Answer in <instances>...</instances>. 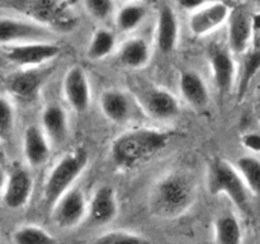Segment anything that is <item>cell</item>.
<instances>
[{
    "mask_svg": "<svg viewBox=\"0 0 260 244\" xmlns=\"http://www.w3.org/2000/svg\"><path fill=\"white\" fill-rule=\"evenodd\" d=\"M207 186L212 196L223 195L240 211H250V192L239 170L228 160L215 159L210 163Z\"/></svg>",
    "mask_w": 260,
    "mask_h": 244,
    "instance_id": "277c9868",
    "label": "cell"
},
{
    "mask_svg": "<svg viewBox=\"0 0 260 244\" xmlns=\"http://www.w3.org/2000/svg\"><path fill=\"white\" fill-rule=\"evenodd\" d=\"M259 40H260V38H259Z\"/></svg>",
    "mask_w": 260,
    "mask_h": 244,
    "instance_id": "74e56055",
    "label": "cell"
},
{
    "mask_svg": "<svg viewBox=\"0 0 260 244\" xmlns=\"http://www.w3.org/2000/svg\"><path fill=\"white\" fill-rule=\"evenodd\" d=\"M89 163V152L84 146H76L66 152L50 170L43 186V202L52 208L58 198L74 187Z\"/></svg>",
    "mask_w": 260,
    "mask_h": 244,
    "instance_id": "3957f363",
    "label": "cell"
},
{
    "mask_svg": "<svg viewBox=\"0 0 260 244\" xmlns=\"http://www.w3.org/2000/svg\"><path fill=\"white\" fill-rule=\"evenodd\" d=\"M118 214L117 193L111 186L96 188L88 205V218L95 226H103L113 221Z\"/></svg>",
    "mask_w": 260,
    "mask_h": 244,
    "instance_id": "2e32d148",
    "label": "cell"
},
{
    "mask_svg": "<svg viewBox=\"0 0 260 244\" xmlns=\"http://www.w3.org/2000/svg\"><path fill=\"white\" fill-rule=\"evenodd\" d=\"M243 145L251 152L260 154V134L259 132H248L241 139Z\"/></svg>",
    "mask_w": 260,
    "mask_h": 244,
    "instance_id": "1f68e13d",
    "label": "cell"
},
{
    "mask_svg": "<svg viewBox=\"0 0 260 244\" xmlns=\"http://www.w3.org/2000/svg\"><path fill=\"white\" fill-rule=\"evenodd\" d=\"M102 113L114 124H124L131 117L132 104L129 97L118 89H107L99 98Z\"/></svg>",
    "mask_w": 260,
    "mask_h": 244,
    "instance_id": "d6986e66",
    "label": "cell"
},
{
    "mask_svg": "<svg viewBox=\"0 0 260 244\" xmlns=\"http://www.w3.org/2000/svg\"><path fill=\"white\" fill-rule=\"evenodd\" d=\"M134 93L142 111L151 118L167 121L179 114V102L167 89L151 84L136 86Z\"/></svg>",
    "mask_w": 260,
    "mask_h": 244,
    "instance_id": "ba28073f",
    "label": "cell"
},
{
    "mask_svg": "<svg viewBox=\"0 0 260 244\" xmlns=\"http://www.w3.org/2000/svg\"><path fill=\"white\" fill-rule=\"evenodd\" d=\"M52 29L27 18L0 17V45L15 46L29 42L53 41Z\"/></svg>",
    "mask_w": 260,
    "mask_h": 244,
    "instance_id": "8992f818",
    "label": "cell"
},
{
    "mask_svg": "<svg viewBox=\"0 0 260 244\" xmlns=\"http://www.w3.org/2000/svg\"><path fill=\"white\" fill-rule=\"evenodd\" d=\"M253 28L254 32H260V13L253 15Z\"/></svg>",
    "mask_w": 260,
    "mask_h": 244,
    "instance_id": "e575fe53",
    "label": "cell"
},
{
    "mask_svg": "<svg viewBox=\"0 0 260 244\" xmlns=\"http://www.w3.org/2000/svg\"><path fill=\"white\" fill-rule=\"evenodd\" d=\"M231 9L223 2H211L192 13L189 18V30L196 37L211 35L228 23Z\"/></svg>",
    "mask_w": 260,
    "mask_h": 244,
    "instance_id": "7c38bea8",
    "label": "cell"
},
{
    "mask_svg": "<svg viewBox=\"0 0 260 244\" xmlns=\"http://www.w3.org/2000/svg\"><path fill=\"white\" fill-rule=\"evenodd\" d=\"M91 244H152L151 240L140 234L124 230L107 231Z\"/></svg>",
    "mask_w": 260,
    "mask_h": 244,
    "instance_id": "f1b7e54d",
    "label": "cell"
},
{
    "mask_svg": "<svg viewBox=\"0 0 260 244\" xmlns=\"http://www.w3.org/2000/svg\"><path fill=\"white\" fill-rule=\"evenodd\" d=\"M63 96L75 112L83 113L90 106V84L86 73L80 66H73L63 78Z\"/></svg>",
    "mask_w": 260,
    "mask_h": 244,
    "instance_id": "9a60e30c",
    "label": "cell"
},
{
    "mask_svg": "<svg viewBox=\"0 0 260 244\" xmlns=\"http://www.w3.org/2000/svg\"><path fill=\"white\" fill-rule=\"evenodd\" d=\"M53 221L57 226L70 229L79 225L80 221L88 215V202L84 192L79 187H73L61 196L52 208Z\"/></svg>",
    "mask_w": 260,
    "mask_h": 244,
    "instance_id": "8fae6325",
    "label": "cell"
},
{
    "mask_svg": "<svg viewBox=\"0 0 260 244\" xmlns=\"http://www.w3.org/2000/svg\"><path fill=\"white\" fill-rule=\"evenodd\" d=\"M14 244H57V239L37 225L19 226L13 233Z\"/></svg>",
    "mask_w": 260,
    "mask_h": 244,
    "instance_id": "4316f807",
    "label": "cell"
},
{
    "mask_svg": "<svg viewBox=\"0 0 260 244\" xmlns=\"http://www.w3.org/2000/svg\"><path fill=\"white\" fill-rule=\"evenodd\" d=\"M157 48L162 53H172L179 40V24L174 10L165 5L157 15L156 32H155Z\"/></svg>",
    "mask_w": 260,
    "mask_h": 244,
    "instance_id": "ac0fdd59",
    "label": "cell"
},
{
    "mask_svg": "<svg viewBox=\"0 0 260 244\" xmlns=\"http://www.w3.org/2000/svg\"><path fill=\"white\" fill-rule=\"evenodd\" d=\"M23 154L30 167H41L51 155V142L43 132L42 127L30 125L25 129L23 136Z\"/></svg>",
    "mask_w": 260,
    "mask_h": 244,
    "instance_id": "e0dca14e",
    "label": "cell"
},
{
    "mask_svg": "<svg viewBox=\"0 0 260 244\" xmlns=\"http://www.w3.org/2000/svg\"><path fill=\"white\" fill-rule=\"evenodd\" d=\"M5 163V152L3 150L2 144H0V165H3Z\"/></svg>",
    "mask_w": 260,
    "mask_h": 244,
    "instance_id": "d590c367",
    "label": "cell"
},
{
    "mask_svg": "<svg viewBox=\"0 0 260 244\" xmlns=\"http://www.w3.org/2000/svg\"><path fill=\"white\" fill-rule=\"evenodd\" d=\"M260 70V48L254 51H248L244 57L243 65H241V73L239 75L238 81V94L239 97H244L248 90L250 81Z\"/></svg>",
    "mask_w": 260,
    "mask_h": 244,
    "instance_id": "83f0119b",
    "label": "cell"
},
{
    "mask_svg": "<svg viewBox=\"0 0 260 244\" xmlns=\"http://www.w3.org/2000/svg\"><path fill=\"white\" fill-rule=\"evenodd\" d=\"M9 7L52 30H70L75 23L66 0H9Z\"/></svg>",
    "mask_w": 260,
    "mask_h": 244,
    "instance_id": "5b68a950",
    "label": "cell"
},
{
    "mask_svg": "<svg viewBox=\"0 0 260 244\" xmlns=\"http://www.w3.org/2000/svg\"><path fill=\"white\" fill-rule=\"evenodd\" d=\"M119 2H122L123 4H129V3H139L140 0H119Z\"/></svg>",
    "mask_w": 260,
    "mask_h": 244,
    "instance_id": "8d00e7d4",
    "label": "cell"
},
{
    "mask_svg": "<svg viewBox=\"0 0 260 244\" xmlns=\"http://www.w3.org/2000/svg\"><path fill=\"white\" fill-rule=\"evenodd\" d=\"M194 196V182L189 175L182 172L169 173L152 188L150 210L159 218H178L189 210Z\"/></svg>",
    "mask_w": 260,
    "mask_h": 244,
    "instance_id": "7a4b0ae2",
    "label": "cell"
},
{
    "mask_svg": "<svg viewBox=\"0 0 260 244\" xmlns=\"http://www.w3.org/2000/svg\"><path fill=\"white\" fill-rule=\"evenodd\" d=\"M3 165H0V196L3 195V192H4V187H5V183H7V177L8 174L4 172V169H3Z\"/></svg>",
    "mask_w": 260,
    "mask_h": 244,
    "instance_id": "836d02e7",
    "label": "cell"
},
{
    "mask_svg": "<svg viewBox=\"0 0 260 244\" xmlns=\"http://www.w3.org/2000/svg\"><path fill=\"white\" fill-rule=\"evenodd\" d=\"M179 89L184 101L193 108L203 109L208 106V88L202 76L196 71L188 70L182 73L179 78Z\"/></svg>",
    "mask_w": 260,
    "mask_h": 244,
    "instance_id": "44dd1931",
    "label": "cell"
},
{
    "mask_svg": "<svg viewBox=\"0 0 260 244\" xmlns=\"http://www.w3.org/2000/svg\"><path fill=\"white\" fill-rule=\"evenodd\" d=\"M216 244H243V228L233 212L221 214L213 224Z\"/></svg>",
    "mask_w": 260,
    "mask_h": 244,
    "instance_id": "603a6c76",
    "label": "cell"
},
{
    "mask_svg": "<svg viewBox=\"0 0 260 244\" xmlns=\"http://www.w3.org/2000/svg\"><path fill=\"white\" fill-rule=\"evenodd\" d=\"M207 61L212 79L220 93H229L233 89L236 76V65L234 53L229 46L213 42L207 48Z\"/></svg>",
    "mask_w": 260,
    "mask_h": 244,
    "instance_id": "30bf717a",
    "label": "cell"
},
{
    "mask_svg": "<svg viewBox=\"0 0 260 244\" xmlns=\"http://www.w3.org/2000/svg\"><path fill=\"white\" fill-rule=\"evenodd\" d=\"M147 9L140 3L123 4V7L116 13V25L121 32H132L140 27L146 18Z\"/></svg>",
    "mask_w": 260,
    "mask_h": 244,
    "instance_id": "cb8c5ba5",
    "label": "cell"
},
{
    "mask_svg": "<svg viewBox=\"0 0 260 244\" xmlns=\"http://www.w3.org/2000/svg\"><path fill=\"white\" fill-rule=\"evenodd\" d=\"M86 13L99 22H106L114 14V0H83Z\"/></svg>",
    "mask_w": 260,
    "mask_h": 244,
    "instance_id": "f546056e",
    "label": "cell"
},
{
    "mask_svg": "<svg viewBox=\"0 0 260 244\" xmlns=\"http://www.w3.org/2000/svg\"><path fill=\"white\" fill-rule=\"evenodd\" d=\"M151 57V50L146 40L134 37L124 41L118 50V60L129 69H141L147 65Z\"/></svg>",
    "mask_w": 260,
    "mask_h": 244,
    "instance_id": "7402d4cb",
    "label": "cell"
},
{
    "mask_svg": "<svg viewBox=\"0 0 260 244\" xmlns=\"http://www.w3.org/2000/svg\"><path fill=\"white\" fill-rule=\"evenodd\" d=\"M53 73V68L40 66L15 71L7 78V89L17 101L32 103L40 96L43 85Z\"/></svg>",
    "mask_w": 260,
    "mask_h": 244,
    "instance_id": "52a82bcc",
    "label": "cell"
},
{
    "mask_svg": "<svg viewBox=\"0 0 260 244\" xmlns=\"http://www.w3.org/2000/svg\"><path fill=\"white\" fill-rule=\"evenodd\" d=\"M235 167L243 177L249 192L260 197V159L254 155H244L236 160Z\"/></svg>",
    "mask_w": 260,
    "mask_h": 244,
    "instance_id": "d4e9b609",
    "label": "cell"
},
{
    "mask_svg": "<svg viewBox=\"0 0 260 244\" xmlns=\"http://www.w3.org/2000/svg\"><path fill=\"white\" fill-rule=\"evenodd\" d=\"M33 192V178L23 167H14L9 172L2 198L12 210H19L29 202Z\"/></svg>",
    "mask_w": 260,
    "mask_h": 244,
    "instance_id": "4fadbf2b",
    "label": "cell"
},
{
    "mask_svg": "<svg viewBox=\"0 0 260 244\" xmlns=\"http://www.w3.org/2000/svg\"><path fill=\"white\" fill-rule=\"evenodd\" d=\"M253 14L244 8L231 10L228 20V46L233 53H246L253 38Z\"/></svg>",
    "mask_w": 260,
    "mask_h": 244,
    "instance_id": "5bb4252c",
    "label": "cell"
},
{
    "mask_svg": "<svg viewBox=\"0 0 260 244\" xmlns=\"http://www.w3.org/2000/svg\"><path fill=\"white\" fill-rule=\"evenodd\" d=\"M177 2L182 9L193 13L196 10L201 9L202 7H205L206 4L211 3L212 0H177Z\"/></svg>",
    "mask_w": 260,
    "mask_h": 244,
    "instance_id": "d6a6232c",
    "label": "cell"
},
{
    "mask_svg": "<svg viewBox=\"0 0 260 244\" xmlns=\"http://www.w3.org/2000/svg\"><path fill=\"white\" fill-rule=\"evenodd\" d=\"M42 130L52 144H62L69 135L68 114L60 104H48L41 116Z\"/></svg>",
    "mask_w": 260,
    "mask_h": 244,
    "instance_id": "ffe728a7",
    "label": "cell"
},
{
    "mask_svg": "<svg viewBox=\"0 0 260 244\" xmlns=\"http://www.w3.org/2000/svg\"><path fill=\"white\" fill-rule=\"evenodd\" d=\"M172 136L170 131L150 127L128 130L113 140L111 159L118 169H132L162 151Z\"/></svg>",
    "mask_w": 260,
    "mask_h": 244,
    "instance_id": "6da1fadb",
    "label": "cell"
},
{
    "mask_svg": "<svg viewBox=\"0 0 260 244\" xmlns=\"http://www.w3.org/2000/svg\"><path fill=\"white\" fill-rule=\"evenodd\" d=\"M60 51L61 48L53 41L29 42L9 46L5 51V57L22 69L40 68L57 57Z\"/></svg>",
    "mask_w": 260,
    "mask_h": 244,
    "instance_id": "9c48e42d",
    "label": "cell"
},
{
    "mask_svg": "<svg viewBox=\"0 0 260 244\" xmlns=\"http://www.w3.org/2000/svg\"><path fill=\"white\" fill-rule=\"evenodd\" d=\"M116 47V37L107 28H99L93 33L88 46V57L94 61L106 58Z\"/></svg>",
    "mask_w": 260,
    "mask_h": 244,
    "instance_id": "484cf974",
    "label": "cell"
},
{
    "mask_svg": "<svg viewBox=\"0 0 260 244\" xmlns=\"http://www.w3.org/2000/svg\"><path fill=\"white\" fill-rule=\"evenodd\" d=\"M14 126V108L5 97L0 96V139L7 137Z\"/></svg>",
    "mask_w": 260,
    "mask_h": 244,
    "instance_id": "4dcf8cb0",
    "label": "cell"
}]
</instances>
